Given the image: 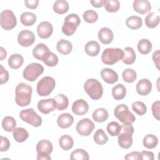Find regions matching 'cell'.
I'll return each mask as SVG.
<instances>
[{"instance_id":"cell-51","label":"cell","mask_w":160,"mask_h":160,"mask_svg":"<svg viewBox=\"0 0 160 160\" xmlns=\"http://www.w3.org/2000/svg\"><path fill=\"white\" fill-rule=\"evenodd\" d=\"M24 4L28 8L34 9L38 8L39 4V1L38 0H25Z\"/></svg>"},{"instance_id":"cell-24","label":"cell","mask_w":160,"mask_h":160,"mask_svg":"<svg viewBox=\"0 0 160 160\" xmlns=\"http://www.w3.org/2000/svg\"><path fill=\"white\" fill-rule=\"evenodd\" d=\"M100 51V45L95 41H91L85 45V52L89 56H96Z\"/></svg>"},{"instance_id":"cell-18","label":"cell","mask_w":160,"mask_h":160,"mask_svg":"<svg viewBox=\"0 0 160 160\" xmlns=\"http://www.w3.org/2000/svg\"><path fill=\"white\" fill-rule=\"evenodd\" d=\"M136 89L138 94L141 96H146L151 91L152 83L148 79H142L138 82Z\"/></svg>"},{"instance_id":"cell-4","label":"cell","mask_w":160,"mask_h":160,"mask_svg":"<svg viewBox=\"0 0 160 160\" xmlns=\"http://www.w3.org/2000/svg\"><path fill=\"white\" fill-rule=\"evenodd\" d=\"M124 52L120 48H106L101 55L102 62L106 65H112L122 60Z\"/></svg>"},{"instance_id":"cell-46","label":"cell","mask_w":160,"mask_h":160,"mask_svg":"<svg viewBox=\"0 0 160 160\" xmlns=\"http://www.w3.org/2000/svg\"><path fill=\"white\" fill-rule=\"evenodd\" d=\"M83 19L88 23H94L97 21L98 14L94 10H87L83 13Z\"/></svg>"},{"instance_id":"cell-3","label":"cell","mask_w":160,"mask_h":160,"mask_svg":"<svg viewBox=\"0 0 160 160\" xmlns=\"http://www.w3.org/2000/svg\"><path fill=\"white\" fill-rule=\"evenodd\" d=\"M84 89L89 96L93 100L100 99L103 94V88L98 80L90 78L86 80L84 84Z\"/></svg>"},{"instance_id":"cell-36","label":"cell","mask_w":160,"mask_h":160,"mask_svg":"<svg viewBox=\"0 0 160 160\" xmlns=\"http://www.w3.org/2000/svg\"><path fill=\"white\" fill-rule=\"evenodd\" d=\"M59 144L62 149L68 151L72 148L74 141L71 136L68 134H65L60 137L59 140Z\"/></svg>"},{"instance_id":"cell-38","label":"cell","mask_w":160,"mask_h":160,"mask_svg":"<svg viewBox=\"0 0 160 160\" xmlns=\"http://www.w3.org/2000/svg\"><path fill=\"white\" fill-rule=\"evenodd\" d=\"M142 143L146 148L153 149L157 146L158 144V139L154 134H148L144 136Z\"/></svg>"},{"instance_id":"cell-42","label":"cell","mask_w":160,"mask_h":160,"mask_svg":"<svg viewBox=\"0 0 160 160\" xmlns=\"http://www.w3.org/2000/svg\"><path fill=\"white\" fill-rule=\"evenodd\" d=\"M122 129V126H121L118 122L112 121L109 122L106 127V129L108 133L111 136H118Z\"/></svg>"},{"instance_id":"cell-47","label":"cell","mask_w":160,"mask_h":160,"mask_svg":"<svg viewBox=\"0 0 160 160\" xmlns=\"http://www.w3.org/2000/svg\"><path fill=\"white\" fill-rule=\"evenodd\" d=\"M159 107H160V101H156L154 102H153L152 105V112L153 116L158 120L159 121Z\"/></svg>"},{"instance_id":"cell-13","label":"cell","mask_w":160,"mask_h":160,"mask_svg":"<svg viewBox=\"0 0 160 160\" xmlns=\"http://www.w3.org/2000/svg\"><path fill=\"white\" fill-rule=\"evenodd\" d=\"M38 109L42 114H48L56 109V102L52 98L41 99L38 103Z\"/></svg>"},{"instance_id":"cell-50","label":"cell","mask_w":160,"mask_h":160,"mask_svg":"<svg viewBox=\"0 0 160 160\" xmlns=\"http://www.w3.org/2000/svg\"><path fill=\"white\" fill-rule=\"evenodd\" d=\"M9 147H10V142H9V139L6 137L1 136V148H0V151L1 152L6 151L7 150L9 149Z\"/></svg>"},{"instance_id":"cell-17","label":"cell","mask_w":160,"mask_h":160,"mask_svg":"<svg viewBox=\"0 0 160 160\" xmlns=\"http://www.w3.org/2000/svg\"><path fill=\"white\" fill-rule=\"evenodd\" d=\"M132 7L136 12L141 14L148 13L151 9V3L148 0H135L133 2Z\"/></svg>"},{"instance_id":"cell-35","label":"cell","mask_w":160,"mask_h":160,"mask_svg":"<svg viewBox=\"0 0 160 160\" xmlns=\"http://www.w3.org/2000/svg\"><path fill=\"white\" fill-rule=\"evenodd\" d=\"M159 23V16L154 12H150L145 18V24L149 28H154Z\"/></svg>"},{"instance_id":"cell-30","label":"cell","mask_w":160,"mask_h":160,"mask_svg":"<svg viewBox=\"0 0 160 160\" xmlns=\"http://www.w3.org/2000/svg\"><path fill=\"white\" fill-rule=\"evenodd\" d=\"M112 95L116 100L122 99L126 95V89L122 84H118L112 88Z\"/></svg>"},{"instance_id":"cell-48","label":"cell","mask_w":160,"mask_h":160,"mask_svg":"<svg viewBox=\"0 0 160 160\" xmlns=\"http://www.w3.org/2000/svg\"><path fill=\"white\" fill-rule=\"evenodd\" d=\"M1 72H0V84H5L9 80V72L6 70L2 65H0Z\"/></svg>"},{"instance_id":"cell-28","label":"cell","mask_w":160,"mask_h":160,"mask_svg":"<svg viewBox=\"0 0 160 160\" xmlns=\"http://www.w3.org/2000/svg\"><path fill=\"white\" fill-rule=\"evenodd\" d=\"M124 51L125 53L124 55V58L122 59V62L125 64L128 65L133 64L136 58V55L133 48L129 46L126 47L124 48Z\"/></svg>"},{"instance_id":"cell-26","label":"cell","mask_w":160,"mask_h":160,"mask_svg":"<svg viewBox=\"0 0 160 160\" xmlns=\"http://www.w3.org/2000/svg\"><path fill=\"white\" fill-rule=\"evenodd\" d=\"M92 119L97 122H102L106 121L108 118V111L102 108H98L94 110L92 114Z\"/></svg>"},{"instance_id":"cell-37","label":"cell","mask_w":160,"mask_h":160,"mask_svg":"<svg viewBox=\"0 0 160 160\" xmlns=\"http://www.w3.org/2000/svg\"><path fill=\"white\" fill-rule=\"evenodd\" d=\"M16 120L12 116H6L2 121V127L3 129L7 132L12 131L16 128Z\"/></svg>"},{"instance_id":"cell-31","label":"cell","mask_w":160,"mask_h":160,"mask_svg":"<svg viewBox=\"0 0 160 160\" xmlns=\"http://www.w3.org/2000/svg\"><path fill=\"white\" fill-rule=\"evenodd\" d=\"M54 99L56 102V109L59 111H62L66 109L69 104V101L67 96L62 94H59L56 95Z\"/></svg>"},{"instance_id":"cell-25","label":"cell","mask_w":160,"mask_h":160,"mask_svg":"<svg viewBox=\"0 0 160 160\" xmlns=\"http://www.w3.org/2000/svg\"><path fill=\"white\" fill-rule=\"evenodd\" d=\"M24 58L19 54H12L8 59L9 66L13 69H19L23 64Z\"/></svg>"},{"instance_id":"cell-6","label":"cell","mask_w":160,"mask_h":160,"mask_svg":"<svg viewBox=\"0 0 160 160\" xmlns=\"http://www.w3.org/2000/svg\"><path fill=\"white\" fill-rule=\"evenodd\" d=\"M56 86V81L52 77L46 76L41 79L37 84V93L40 96L49 95Z\"/></svg>"},{"instance_id":"cell-10","label":"cell","mask_w":160,"mask_h":160,"mask_svg":"<svg viewBox=\"0 0 160 160\" xmlns=\"http://www.w3.org/2000/svg\"><path fill=\"white\" fill-rule=\"evenodd\" d=\"M17 24L16 18L14 12L6 9L1 13V26L5 30H11L13 29Z\"/></svg>"},{"instance_id":"cell-34","label":"cell","mask_w":160,"mask_h":160,"mask_svg":"<svg viewBox=\"0 0 160 160\" xmlns=\"http://www.w3.org/2000/svg\"><path fill=\"white\" fill-rule=\"evenodd\" d=\"M152 43L147 39H142L138 43V50L142 54H148L152 50Z\"/></svg>"},{"instance_id":"cell-49","label":"cell","mask_w":160,"mask_h":160,"mask_svg":"<svg viewBox=\"0 0 160 160\" xmlns=\"http://www.w3.org/2000/svg\"><path fill=\"white\" fill-rule=\"evenodd\" d=\"M124 159L127 160H142L141 153L138 151H132L127 154L124 156Z\"/></svg>"},{"instance_id":"cell-55","label":"cell","mask_w":160,"mask_h":160,"mask_svg":"<svg viewBox=\"0 0 160 160\" xmlns=\"http://www.w3.org/2000/svg\"><path fill=\"white\" fill-rule=\"evenodd\" d=\"M0 56H1V60H3L7 56V52L4 48L2 46L0 48Z\"/></svg>"},{"instance_id":"cell-19","label":"cell","mask_w":160,"mask_h":160,"mask_svg":"<svg viewBox=\"0 0 160 160\" xmlns=\"http://www.w3.org/2000/svg\"><path fill=\"white\" fill-rule=\"evenodd\" d=\"M101 76L108 84H112L118 80V75L116 71L110 68H104L101 71Z\"/></svg>"},{"instance_id":"cell-14","label":"cell","mask_w":160,"mask_h":160,"mask_svg":"<svg viewBox=\"0 0 160 160\" xmlns=\"http://www.w3.org/2000/svg\"><path fill=\"white\" fill-rule=\"evenodd\" d=\"M53 31L52 24L48 21H42L37 27V32L41 39H47L51 36Z\"/></svg>"},{"instance_id":"cell-39","label":"cell","mask_w":160,"mask_h":160,"mask_svg":"<svg viewBox=\"0 0 160 160\" xmlns=\"http://www.w3.org/2000/svg\"><path fill=\"white\" fill-rule=\"evenodd\" d=\"M89 159L88 152L82 149H77L73 151L70 155L71 160H88Z\"/></svg>"},{"instance_id":"cell-54","label":"cell","mask_w":160,"mask_h":160,"mask_svg":"<svg viewBox=\"0 0 160 160\" xmlns=\"http://www.w3.org/2000/svg\"><path fill=\"white\" fill-rule=\"evenodd\" d=\"M106 2V0H94V1H91L90 2L92 5V6L99 8H101L102 6L104 5V3Z\"/></svg>"},{"instance_id":"cell-23","label":"cell","mask_w":160,"mask_h":160,"mask_svg":"<svg viewBox=\"0 0 160 160\" xmlns=\"http://www.w3.org/2000/svg\"><path fill=\"white\" fill-rule=\"evenodd\" d=\"M56 49L59 53L63 55H67L72 51V45L68 40L62 39L57 42Z\"/></svg>"},{"instance_id":"cell-41","label":"cell","mask_w":160,"mask_h":160,"mask_svg":"<svg viewBox=\"0 0 160 160\" xmlns=\"http://www.w3.org/2000/svg\"><path fill=\"white\" fill-rule=\"evenodd\" d=\"M122 77L125 82L128 83H132L136 79V72L131 68L126 69L122 73Z\"/></svg>"},{"instance_id":"cell-5","label":"cell","mask_w":160,"mask_h":160,"mask_svg":"<svg viewBox=\"0 0 160 160\" xmlns=\"http://www.w3.org/2000/svg\"><path fill=\"white\" fill-rule=\"evenodd\" d=\"M81 19L76 14H70L68 15L65 19L64 24L62 26V31L63 34L68 36L72 35L76 31V28L79 26Z\"/></svg>"},{"instance_id":"cell-1","label":"cell","mask_w":160,"mask_h":160,"mask_svg":"<svg viewBox=\"0 0 160 160\" xmlns=\"http://www.w3.org/2000/svg\"><path fill=\"white\" fill-rule=\"evenodd\" d=\"M16 104L21 107L28 106L31 102V94L32 92V87L24 82H21L16 87Z\"/></svg>"},{"instance_id":"cell-2","label":"cell","mask_w":160,"mask_h":160,"mask_svg":"<svg viewBox=\"0 0 160 160\" xmlns=\"http://www.w3.org/2000/svg\"><path fill=\"white\" fill-rule=\"evenodd\" d=\"M134 127L131 124H123L120 133L118 135V144L124 149L129 148L132 144V134Z\"/></svg>"},{"instance_id":"cell-11","label":"cell","mask_w":160,"mask_h":160,"mask_svg":"<svg viewBox=\"0 0 160 160\" xmlns=\"http://www.w3.org/2000/svg\"><path fill=\"white\" fill-rule=\"evenodd\" d=\"M94 127V124L91 119L89 118H84L77 123L76 129L79 135L88 136L91 134Z\"/></svg>"},{"instance_id":"cell-33","label":"cell","mask_w":160,"mask_h":160,"mask_svg":"<svg viewBox=\"0 0 160 160\" xmlns=\"http://www.w3.org/2000/svg\"><path fill=\"white\" fill-rule=\"evenodd\" d=\"M126 24L131 29H138L142 26V20L139 16H131L126 19Z\"/></svg>"},{"instance_id":"cell-12","label":"cell","mask_w":160,"mask_h":160,"mask_svg":"<svg viewBox=\"0 0 160 160\" xmlns=\"http://www.w3.org/2000/svg\"><path fill=\"white\" fill-rule=\"evenodd\" d=\"M35 41V35L34 32L28 29H23L20 31L18 35V41L19 44L23 47H29L31 46Z\"/></svg>"},{"instance_id":"cell-45","label":"cell","mask_w":160,"mask_h":160,"mask_svg":"<svg viewBox=\"0 0 160 160\" xmlns=\"http://www.w3.org/2000/svg\"><path fill=\"white\" fill-rule=\"evenodd\" d=\"M132 109L139 116L144 115L147 111L146 106L141 101L134 102L132 104Z\"/></svg>"},{"instance_id":"cell-20","label":"cell","mask_w":160,"mask_h":160,"mask_svg":"<svg viewBox=\"0 0 160 160\" xmlns=\"http://www.w3.org/2000/svg\"><path fill=\"white\" fill-rule=\"evenodd\" d=\"M98 39L99 40L104 44H109L112 42L114 35L111 29L109 28H102L98 32Z\"/></svg>"},{"instance_id":"cell-52","label":"cell","mask_w":160,"mask_h":160,"mask_svg":"<svg viewBox=\"0 0 160 160\" xmlns=\"http://www.w3.org/2000/svg\"><path fill=\"white\" fill-rule=\"evenodd\" d=\"M142 160H154V153L151 151H143L141 152Z\"/></svg>"},{"instance_id":"cell-15","label":"cell","mask_w":160,"mask_h":160,"mask_svg":"<svg viewBox=\"0 0 160 160\" xmlns=\"http://www.w3.org/2000/svg\"><path fill=\"white\" fill-rule=\"evenodd\" d=\"M53 150V147L51 142L48 139H42L39 141L36 145L37 155H47L50 156V154Z\"/></svg>"},{"instance_id":"cell-7","label":"cell","mask_w":160,"mask_h":160,"mask_svg":"<svg viewBox=\"0 0 160 160\" xmlns=\"http://www.w3.org/2000/svg\"><path fill=\"white\" fill-rule=\"evenodd\" d=\"M114 114L123 124H132L136 120L135 116L129 111L128 107L124 104H119L115 108Z\"/></svg>"},{"instance_id":"cell-27","label":"cell","mask_w":160,"mask_h":160,"mask_svg":"<svg viewBox=\"0 0 160 160\" xmlns=\"http://www.w3.org/2000/svg\"><path fill=\"white\" fill-rule=\"evenodd\" d=\"M12 135L16 141L18 142L25 141L29 137L28 132L23 128H16L12 131Z\"/></svg>"},{"instance_id":"cell-32","label":"cell","mask_w":160,"mask_h":160,"mask_svg":"<svg viewBox=\"0 0 160 160\" xmlns=\"http://www.w3.org/2000/svg\"><path fill=\"white\" fill-rule=\"evenodd\" d=\"M20 21L24 26H31L36 22V16L32 12H25L21 14L20 16Z\"/></svg>"},{"instance_id":"cell-9","label":"cell","mask_w":160,"mask_h":160,"mask_svg":"<svg viewBox=\"0 0 160 160\" xmlns=\"http://www.w3.org/2000/svg\"><path fill=\"white\" fill-rule=\"evenodd\" d=\"M20 118L34 127H39L42 124V118L32 108L22 110L19 112Z\"/></svg>"},{"instance_id":"cell-8","label":"cell","mask_w":160,"mask_h":160,"mask_svg":"<svg viewBox=\"0 0 160 160\" xmlns=\"http://www.w3.org/2000/svg\"><path fill=\"white\" fill-rule=\"evenodd\" d=\"M44 67L39 63H31L28 65L23 71V78L29 81L33 82L44 72Z\"/></svg>"},{"instance_id":"cell-22","label":"cell","mask_w":160,"mask_h":160,"mask_svg":"<svg viewBox=\"0 0 160 160\" xmlns=\"http://www.w3.org/2000/svg\"><path fill=\"white\" fill-rule=\"evenodd\" d=\"M50 52L49 48L43 43L38 44L32 50L33 56L38 59L42 61L45 56Z\"/></svg>"},{"instance_id":"cell-16","label":"cell","mask_w":160,"mask_h":160,"mask_svg":"<svg viewBox=\"0 0 160 160\" xmlns=\"http://www.w3.org/2000/svg\"><path fill=\"white\" fill-rule=\"evenodd\" d=\"M89 105L88 102L82 99L76 100L72 105V111L74 114L78 116H82L88 112Z\"/></svg>"},{"instance_id":"cell-44","label":"cell","mask_w":160,"mask_h":160,"mask_svg":"<svg viewBox=\"0 0 160 160\" xmlns=\"http://www.w3.org/2000/svg\"><path fill=\"white\" fill-rule=\"evenodd\" d=\"M58 57L53 52H49L44 58L42 62L49 67H54L58 63Z\"/></svg>"},{"instance_id":"cell-21","label":"cell","mask_w":160,"mask_h":160,"mask_svg":"<svg viewBox=\"0 0 160 160\" xmlns=\"http://www.w3.org/2000/svg\"><path fill=\"white\" fill-rule=\"evenodd\" d=\"M74 122L73 116L68 113H62L60 114L57 119V124L58 126L62 129L69 128Z\"/></svg>"},{"instance_id":"cell-29","label":"cell","mask_w":160,"mask_h":160,"mask_svg":"<svg viewBox=\"0 0 160 160\" xmlns=\"http://www.w3.org/2000/svg\"><path fill=\"white\" fill-rule=\"evenodd\" d=\"M69 4L65 0H57L54 2L53 10L59 14H63L68 11Z\"/></svg>"},{"instance_id":"cell-40","label":"cell","mask_w":160,"mask_h":160,"mask_svg":"<svg viewBox=\"0 0 160 160\" xmlns=\"http://www.w3.org/2000/svg\"><path fill=\"white\" fill-rule=\"evenodd\" d=\"M94 142L99 145H103L108 141V137L102 129H98L93 137Z\"/></svg>"},{"instance_id":"cell-53","label":"cell","mask_w":160,"mask_h":160,"mask_svg":"<svg viewBox=\"0 0 160 160\" xmlns=\"http://www.w3.org/2000/svg\"><path fill=\"white\" fill-rule=\"evenodd\" d=\"M159 54H160V52L159 50H156V51H154L152 54V60L156 65V68L159 70Z\"/></svg>"},{"instance_id":"cell-43","label":"cell","mask_w":160,"mask_h":160,"mask_svg":"<svg viewBox=\"0 0 160 160\" xmlns=\"http://www.w3.org/2000/svg\"><path fill=\"white\" fill-rule=\"evenodd\" d=\"M104 6L108 12H115L119 9L120 3L118 0H106Z\"/></svg>"}]
</instances>
